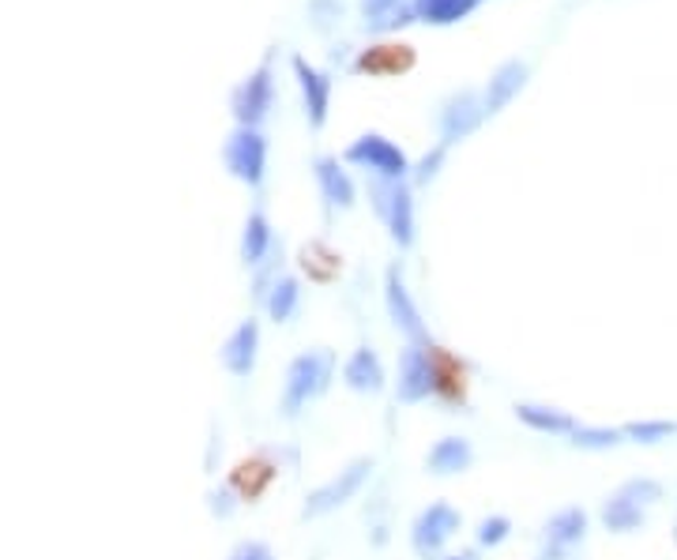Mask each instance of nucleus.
Returning a JSON list of instances; mask_svg holds the SVG:
<instances>
[{
    "label": "nucleus",
    "instance_id": "2f4dec72",
    "mask_svg": "<svg viewBox=\"0 0 677 560\" xmlns=\"http://www.w3.org/2000/svg\"><path fill=\"white\" fill-rule=\"evenodd\" d=\"M415 4V0H362V15H365V26L384 20L388 12H399V8Z\"/></svg>",
    "mask_w": 677,
    "mask_h": 560
},
{
    "label": "nucleus",
    "instance_id": "393cba45",
    "mask_svg": "<svg viewBox=\"0 0 677 560\" xmlns=\"http://www.w3.org/2000/svg\"><path fill=\"white\" fill-rule=\"evenodd\" d=\"M301 268H305L309 279L332 282L338 274V252L327 249L324 241H309L305 249H301Z\"/></svg>",
    "mask_w": 677,
    "mask_h": 560
},
{
    "label": "nucleus",
    "instance_id": "5701e85b",
    "mask_svg": "<svg viewBox=\"0 0 677 560\" xmlns=\"http://www.w3.org/2000/svg\"><path fill=\"white\" fill-rule=\"evenodd\" d=\"M482 0H415V12L422 23H433V26H448V23H460L466 15L479 8Z\"/></svg>",
    "mask_w": 677,
    "mask_h": 560
},
{
    "label": "nucleus",
    "instance_id": "72a5a7b5",
    "mask_svg": "<svg viewBox=\"0 0 677 560\" xmlns=\"http://www.w3.org/2000/svg\"><path fill=\"white\" fill-rule=\"evenodd\" d=\"M441 560H479L474 549H463V553H452V557H441Z\"/></svg>",
    "mask_w": 677,
    "mask_h": 560
},
{
    "label": "nucleus",
    "instance_id": "c85d7f7f",
    "mask_svg": "<svg viewBox=\"0 0 677 560\" xmlns=\"http://www.w3.org/2000/svg\"><path fill=\"white\" fill-rule=\"evenodd\" d=\"M512 535V519L508 516H486L479 523V530H474V538H479L482 549H497L501 541H508Z\"/></svg>",
    "mask_w": 677,
    "mask_h": 560
},
{
    "label": "nucleus",
    "instance_id": "a878e982",
    "mask_svg": "<svg viewBox=\"0 0 677 560\" xmlns=\"http://www.w3.org/2000/svg\"><path fill=\"white\" fill-rule=\"evenodd\" d=\"M271 477H276V471H271V466L264 463V459H249V463L237 466V474L230 477V485L237 489V497L249 500V497H260L264 485H268Z\"/></svg>",
    "mask_w": 677,
    "mask_h": 560
},
{
    "label": "nucleus",
    "instance_id": "0eeeda50",
    "mask_svg": "<svg viewBox=\"0 0 677 560\" xmlns=\"http://www.w3.org/2000/svg\"><path fill=\"white\" fill-rule=\"evenodd\" d=\"M271 103H276V79H271V53L256 64V72L241 79L230 95V109L237 117V125L245 128H260L264 117L271 114Z\"/></svg>",
    "mask_w": 677,
    "mask_h": 560
},
{
    "label": "nucleus",
    "instance_id": "ddd939ff",
    "mask_svg": "<svg viewBox=\"0 0 677 560\" xmlns=\"http://www.w3.org/2000/svg\"><path fill=\"white\" fill-rule=\"evenodd\" d=\"M256 357H260V324L249 316V320H241V324L230 332V338L223 343L218 362H223V369L230 376L245 380V376H252V369H256Z\"/></svg>",
    "mask_w": 677,
    "mask_h": 560
},
{
    "label": "nucleus",
    "instance_id": "423d86ee",
    "mask_svg": "<svg viewBox=\"0 0 677 560\" xmlns=\"http://www.w3.org/2000/svg\"><path fill=\"white\" fill-rule=\"evenodd\" d=\"M384 305H388V316L391 324L399 327L402 338H407L410 346H422V351H433V335H429L422 312H418L415 298H410L407 282H402V268L399 263H391L388 271H384Z\"/></svg>",
    "mask_w": 677,
    "mask_h": 560
},
{
    "label": "nucleus",
    "instance_id": "1a4fd4ad",
    "mask_svg": "<svg viewBox=\"0 0 677 560\" xmlns=\"http://www.w3.org/2000/svg\"><path fill=\"white\" fill-rule=\"evenodd\" d=\"M343 159L351 162V166H362L369 177L407 181V173H410V159L391 140H384L380 132H369V136H362V140H354L343 151Z\"/></svg>",
    "mask_w": 677,
    "mask_h": 560
},
{
    "label": "nucleus",
    "instance_id": "7ed1b4c3",
    "mask_svg": "<svg viewBox=\"0 0 677 560\" xmlns=\"http://www.w3.org/2000/svg\"><path fill=\"white\" fill-rule=\"evenodd\" d=\"M369 204L377 211V218L388 226L391 241L399 249L415 245V196H410L407 181L391 177H369Z\"/></svg>",
    "mask_w": 677,
    "mask_h": 560
},
{
    "label": "nucleus",
    "instance_id": "f257e3e1",
    "mask_svg": "<svg viewBox=\"0 0 677 560\" xmlns=\"http://www.w3.org/2000/svg\"><path fill=\"white\" fill-rule=\"evenodd\" d=\"M332 376H335V354L332 351L298 354L287 369V384H282V399H279L282 418L294 421L309 402L320 399V395L332 388Z\"/></svg>",
    "mask_w": 677,
    "mask_h": 560
},
{
    "label": "nucleus",
    "instance_id": "9d476101",
    "mask_svg": "<svg viewBox=\"0 0 677 560\" xmlns=\"http://www.w3.org/2000/svg\"><path fill=\"white\" fill-rule=\"evenodd\" d=\"M429 395H437V373H433V351L422 346H402L399 351V380H396V399L402 407L426 402Z\"/></svg>",
    "mask_w": 677,
    "mask_h": 560
},
{
    "label": "nucleus",
    "instance_id": "6e6552de",
    "mask_svg": "<svg viewBox=\"0 0 677 560\" xmlns=\"http://www.w3.org/2000/svg\"><path fill=\"white\" fill-rule=\"evenodd\" d=\"M463 516L452 508V504L437 500L429 504V508L418 511V519L410 523V546H415V553L422 560H441L444 546L452 541V535L460 530Z\"/></svg>",
    "mask_w": 677,
    "mask_h": 560
},
{
    "label": "nucleus",
    "instance_id": "f03ea898",
    "mask_svg": "<svg viewBox=\"0 0 677 560\" xmlns=\"http://www.w3.org/2000/svg\"><path fill=\"white\" fill-rule=\"evenodd\" d=\"M663 482H655V477H628L614 489V497L602 504V527L610 535H636V530H644L647 511L663 500Z\"/></svg>",
    "mask_w": 677,
    "mask_h": 560
},
{
    "label": "nucleus",
    "instance_id": "20e7f679",
    "mask_svg": "<svg viewBox=\"0 0 677 560\" xmlns=\"http://www.w3.org/2000/svg\"><path fill=\"white\" fill-rule=\"evenodd\" d=\"M223 166L230 177H237L241 185L260 189L264 173H268V140L260 136V128H245L237 125L223 143Z\"/></svg>",
    "mask_w": 677,
    "mask_h": 560
},
{
    "label": "nucleus",
    "instance_id": "cd10ccee",
    "mask_svg": "<svg viewBox=\"0 0 677 560\" xmlns=\"http://www.w3.org/2000/svg\"><path fill=\"white\" fill-rule=\"evenodd\" d=\"M621 429H625V440L644 444V448L663 444V440L677 437V421H628V426H621Z\"/></svg>",
    "mask_w": 677,
    "mask_h": 560
},
{
    "label": "nucleus",
    "instance_id": "9b49d317",
    "mask_svg": "<svg viewBox=\"0 0 677 560\" xmlns=\"http://www.w3.org/2000/svg\"><path fill=\"white\" fill-rule=\"evenodd\" d=\"M583 538H588V511L561 508L542 527V560H572Z\"/></svg>",
    "mask_w": 677,
    "mask_h": 560
},
{
    "label": "nucleus",
    "instance_id": "7c9ffc66",
    "mask_svg": "<svg viewBox=\"0 0 677 560\" xmlns=\"http://www.w3.org/2000/svg\"><path fill=\"white\" fill-rule=\"evenodd\" d=\"M207 508H212V516H218V519H230L237 511V489H234V485L212 489V493H207Z\"/></svg>",
    "mask_w": 677,
    "mask_h": 560
},
{
    "label": "nucleus",
    "instance_id": "dca6fc26",
    "mask_svg": "<svg viewBox=\"0 0 677 560\" xmlns=\"http://www.w3.org/2000/svg\"><path fill=\"white\" fill-rule=\"evenodd\" d=\"M343 384L358 395H380L384 391V365L369 346H358L343 365Z\"/></svg>",
    "mask_w": 677,
    "mask_h": 560
},
{
    "label": "nucleus",
    "instance_id": "4be33fe9",
    "mask_svg": "<svg viewBox=\"0 0 677 560\" xmlns=\"http://www.w3.org/2000/svg\"><path fill=\"white\" fill-rule=\"evenodd\" d=\"M298 305H301V282L294 274H279V282L271 287L268 301H264L268 316L276 320V324H290V320L298 316Z\"/></svg>",
    "mask_w": 677,
    "mask_h": 560
},
{
    "label": "nucleus",
    "instance_id": "2eb2a0df",
    "mask_svg": "<svg viewBox=\"0 0 677 560\" xmlns=\"http://www.w3.org/2000/svg\"><path fill=\"white\" fill-rule=\"evenodd\" d=\"M294 64V76H298V87H301V103H305V117L309 125L320 128L327 121V103H332V79L324 76V72H316L313 64H309L301 53L290 57Z\"/></svg>",
    "mask_w": 677,
    "mask_h": 560
},
{
    "label": "nucleus",
    "instance_id": "6ab92c4d",
    "mask_svg": "<svg viewBox=\"0 0 677 560\" xmlns=\"http://www.w3.org/2000/svg\"><path fill=\"white\" fill-rule=\"evenodd\" d=\"M276 252V229H271L264 211H252L245 218V234H241V263L245 268H260L264 260H271Z\"/></svg>",
    "mask_w": 677,
    "mask_h": 560
},
{
    "label": "nucleus",
    "instance_id": "f8f14e48",
    "mask_svg": "<svg viewBox=\"0 0 677 560\" xmlns=\"http://www.w3.org/2000/svg\"><path fill=\"white\" fill-rule=\"evenodd\" d=\"M482 121H486V103H482V95L479 90H460V95L448 98V103L441 106V114H437L441 143L444 147L460 143L463 136H471Z\"/></svg>",
    "mask_w": 677,
    "mask_h": 560
},
{
    "label": "nucleus",
    "instance_id": "bb28decb",
    "mask_svg": "<svg viewBox=\"0 0 677 560\" xmlns=\"http://www.w3.org/2000/svg\"><path fill=\"white\" fill-rule=\"evenodd\" d=\"M625 440V429H610V426H580L576 433L569 437L572 448L580 452H610Z\"/></svg>",
    "mask_w": 677,
    "mask_h": 560
},
{
    "label": "nucleus",
    "instance_id": "412c9836",
    "mask_svg": "<svg viewBox=\"0 0 677 560\" xmlns=\"http://www.w3.org/2000/svg\"><path fill=\"white\" fill-rule=\"evenodd\" d=\"M516 418L524 421L527 429H535V433H546V437H572L576 429H580V421H576L569 410L538 407V402H519Z\"/></svg>",
    "mask_w": 677,
    "mask_h": 560
},
{
    "label": "nucleus",
    "instance_id": "4468645a",
    "mask_svg": "<svg viewBox=\"0 0 677 560\" xmlns=\"http://www.w3.org/2000/svg\"><path fill=\"white\" fill-rule=\"evenodd\" d=\"M418 61L415 45L407 42H377L369 45V50L358 53V61H354V72H362V76H402V72H410Z\"/></svg>",
    "mask_w": 677,
    "mask_h": 560
},
{
    "label": "nucleus",
    "instance_id": "b1692460",
    "mask_svg": "<svg viewBox=\"0 0 677 560\" xmlns=\"http://www.w3.org/2000/svg\"><path fill=\"white\" fill-rule=\"evenodd\" d=\"M433 373H437V395L444 402H463V369L441 346H433Z\"/></svg>",
    "mask_w": 677,
    "mask_h": 560
},
{
    "label": "nucleus",
    "instance_id": "aec40b11",
    "mask_svg": "<svg viewBox=\"0 0 677 560\" xmlns=\"http://www.w3.org/2000/svg\"><path fill=\"white\" fill-rule=\"evenodd\" d=\"M474 463V448L466 444L463 437H444L429 448L426 455V471L437 474V477H452V474H463L466 466Z\"/></svg>",
    "mask_w": 677,
    "mask_h": 560
},
{
    "label": "nucleus",
    "instance_id": "39448f33",
    "mask_svg": "<svg viewBox=\"0 0 677 560\" xmlns=\"http://www.w3.org/2000/svg\"><path fill=\"white\" fill-rule=\"evenodd\" d=\"M373 477V459L369 455H362V459H354V463H346L343 471H338L332 482H324L320 489L309 493V500L301 504V519H324V516H332L335 508H343L346 500H354L362 493V485L369 482Z\"/></svg>",
    "mask_w": 677,
    "mask_h": 560
},
{
    "label": "nucleus",
    "instance_id": "f3484780",
    "mask_svg": "<svg viewBox=\"0 0 677 560\" xmlns=\"http://www.w3.org/2000/svg\"><path fill=\"white\" fill-rule=\"evenodd\" d=\"M524 84H527V64H524V61H505V64H501V68L493 72L490 87L482 90V103H486V117L501 114V109H505L512 98H516L519 90H524Z\"/></svg>",
    "mask_w": 677,
    "mask_h": 560
},
{
    "label": "nucleus",
    "instance_id": "a211bd4d",
    "mask_svg": "<svg viewBox=\"0 0 677 560\" xmlns=\"http://www.w3.org/2000/svg\"><path fill=\"white\" fill-rule=\"evenodd\" d=\"M313 177L320 185V196L327 200V207H354V181L346 177V170L338 166V159H327V154H320V159L313 162Z\"/></svg>",
    "mask_w": 677,
    "mask_h": 560
},
{
    "label": "nucleus",
    "instance_id": "c756f323",
    "mask_svg": "<svg viewBox=\"0 0 677 560\" xmlns=\"http://www.w3.org/2000/svg\"><path fill=\"white\" fill-rule=\"evenodd\" d=\"M444 159H448V147H444V143H441V147H433V151H429L426 159L415 166V185H429V181H433L437 173H441Z\"/></svg>",
    "mask_w": 677,
    "mask_h": 560
},
{
    "label": "nucleus",
    "instance_id": "473e14b6",
    "mask_svg": "<svg viewBox=\"0 0 677 560\" xmlns=\"http://www.w3.org/2000/svg\"><path fill=\"white\" fill-rule=\"evenodd\" d=\"M226 560H276V553L264 541H241V546H234V553Z\"/></svg>",
    "mask_w": 677,
    "mask_h": 560
}]
</instances>
